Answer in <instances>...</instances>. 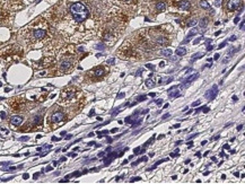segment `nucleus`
<instances>
[{"instance_id": "obj_17", "label": "nucleus", "mask_w": 245, "mask_h": 184, "mask_svg": "<svg viewBox=\"0 0 245 184\" xmlns=\"http://www.w3.org/2000/svg\"><path fill=\"white\" fill-rule=\"evenodd\" d=\"M163 54H164V56H170L171 54H172V50H170V49H166V50H164V51H163Z\"/></svg>"}, {"instance_id": "obj_58", "label": "nucleus", "mask_w": 245, "mask_h": 184, "mask_svg": "<svg viewBox=\"0 0 245 184\" xmlns=\"http://www.w3.org/2000/svg\"><path fill=\"white\" fill-rule=\"evenodd\" d=\"M220 33H221V32H220V31H219V32H217V33H216V34H215V35L218 36V35H219V34H220Z\"/></svg>"}, {"instance_id": "obj_46", "label": "nucleus", "mask_w": 245, "mask_h": 184, "mask_svg": "<svg viewBox=\"0 0 245 184\" xmlns=\"http://www.w3.org/2000/svg\"><path fill=\"white\" fill-rule=\"evenodd\" d=\"M201 145H202V146H205V145H207V140H203V141H202Z\"/></svg>"}, {"instance_id": "obj_10", "label": "nucleus", "mask_w": 245, "mask_h": 184, "mask_svg": "<svg viewBox=\"0 0 245 184\" xmlns=\"http://www.w3.org/2000/svg\"><path fill=\"white\" fill-rule=\"evenodd\" d=\"M166 7H167L166 1H159V2H157V4H156V10H157L158 12H164V10L166 9Z\"/></svg>"}, {"instance_id": "obj_59", "label": "nucleus", "mask_w": 245, "mask_h": 184, "mask_svg": "<svg viewBox=\"0 0 245 184\" xmlns=\"http://www.w3.org/2000/svg\"><path fill=\"white\" fill-rule=\"evenodd\" d=\"M233 101H237V96H233Z\"/></svg>"}, {"instance_id": "obj_40", "label": "nucleus", "mask_w": 245, "mask_h": 184, "mask_svg": "<svg viewBox=\"0 0 245 184\" xmlns=\"http://www.w3.org/2000/svg\"><path fill=\"white\" fill-rule=\"evenodd\" d=\"M96 49H104V45H97Z\"/></svg>"}, {"instance_id": "obj_43", "label": "nucleus", "mask_w": 245, "mask_h": 184, "mask_svg": "<svg viewBox=\"0 0 245 184\" xmlns=\"http://www.w3.org/2000/svg\"><path fill=\"white\" fill-rule=\"evenodd\" d=\"M71 138H72V136H71V135H69V136L66 137V139H67V140H68V139H71Z\"/></svg>"}, {"instance_id": "obj_6", "label": "nucleus", "mask_w": 245, "mask_h": 184, "mask_svg": "<svg viewBox=\"0 0 245 184\" xmlns=\"http://www.w3.org/2000/svg\"><path fill=\"white\" fill-rule=\"evenodd\" d=\"M217 93H218V89H217V86L215 85L210 90H208V92L205 93V97L207 98H209V100H213L215 97H216V95H217Z\"/></svg>"}, {"instance_id": "obj_39", "label": "nucleus", "mask_w": 245, "mask_h": 184, "mask_svg": "<svg viewBox=\"0 0 245 184\" xmlns=\"http://www.w3.org/2000/svg\"><path fill=\"white\" fill-rule=\"evenodd\" d=\"M156 103H157V104H158V105H159V104H162V103H163V101H162V100H159V101H156Z\"/></svg>"}, {"instance_id": "obj_55", "label": "nucleus", "mask_w": 245, "mask_h": 184, "mask_svg": "<svg viewBox=\"0 0 245 184\" xmlns=\"http://www.w3.org/2000/svg\"><path fill=\"white\" fill-rule=\"evenodd\" d=\"M15 169H16V167H10V168H9V171H15Z\"/></svg>"}, {"instance_id": "obj_30", "label": "nucleus", "mask_w": 245, "mask_h": 184, "mask_svg": "<svg viewBox=\"0 0 245 184\" xmlns=\"http://www.w3.org/2000/svg\"><path fill=\"white\" fill-rule=\"evenodd\" d=\"M225 45H226V42H224V43H221L220 45H219V46H218V48H219V49H221V48H224V46H225Z\"/></svg>"}, {"instance_id": "obj_34", "label": "nucleus", "mask_w": 245, "mask_h": 184, "mask_svg": "<svg viewBox=\"0 0 245 184\" xmlns=\"http://www.w3.org/2000/svg\"><path fill=\"white\" fill-rule=\"evenodd\" d=\"M173 128H174V129H178V128H180V124H174Z\"/></svg>"}, {"instance_id": "obj_41", "label": "nucleus", "mask_w": 245, "mask_h": 184, "mask_svg": "<svg viewBox=\"0 0 245 184\" xmlns=\"http://www.w3.org/2000/svg\"><path fill=\"white\" fill-rule=\"evenodd\" d=\"M181 144H182L181 140H178V141H176V142H175V145H176V146H178V145H181Z\"/></svg>"}, {"instance_id": "obj_56", "label": "nucleus", "mask_w": 245, "mask_h": 184, "mask_svg": "<svg viewBox=\"0 0 245 184\" xmlns=\"http://www.w3.org/2000/svg\"><path fill=\"white\" fill-rule=\"evenodd\" d=\"M190 162H191V160H190V159H186V160H185V164H189Z\"/></svg>"}, {"instance_id": "obj_52", "label": "nucleus", "mask_w": 245, "mask_h": 184, "mask_svg": "<svg viewBox=\"0 0 245 184\" xmlns=\"http://www.w3.org/2000/svg\"><path fill=\"white\" fill-rule=\"evenodd\" d=\"M52 140H53V141H57V140H59V139H58V138H55V137H53V138H52Z\"/></svg>"}, {"instance_id": "obj_54", "label": "nucleus", "mask_w": 245, "mask_h": 184, "mask_svg": "<svg viewBox=\"0 0 245 184\" xmlns=\"http://www.w3.org/2000/svg\"><path fill=\"white\" fill-rule=\"evenodd\" d=\"M224 148H225V149H228V148H229V146H228V145H225V146H224Z\"/></svg>"}, {"instance_id": "obj_25", "label": "nucleus", "mask_w": 245, "mask_h": 184, "mask_svg": "<svg viewBox=\"0 0 245 184\" xmlns=\"http://www.w3.org/2000/svg\"><path fill=\"white\" fill-rule=\"evenodd\" d=\"M19 140L20 141H26V140H28V137L26 136V137H22V138H19Z\"/></svg>"}, {"instance_id": "obj_32", "label": "nucleus", "mask_w": 245, "mask_h": 184, "mask_svg": "<svg viewBox=\"0 0 245 184\" xmlns=\"http://www.w3.org/2000/svg\"><path fill=\"white\" fill-rule=\"evenodd\" d=\"M45 171H47V172H50V171H52V167H51V166H47Z\"/></svg>"}, {"instance_id": "obj_16", "label": "nucleus", "mask_w": 245, "mask_h": 184, "mask_svg": "<svg viewBox=\"0 0 245 184\" xmlns=\"http://www.w3.org/2000/svg\"><path fill=\"white\" fill-rule=\"evenodd\" d=\"M186 25H188V26H190V27H191V26H195V25H197V20H195V19L189 20Z\"/></svg>"}, {"instance_id": "obj_4", "label": "nucleus", "mask_w": 245, "mask_h": 184, "mask_svg": "<svg viewBox=\"0 0 245 184\" xmlns=\"http://www.w3.org/2000/svg\"><path fill=\"white\" fill-rule=\"evenodd\" d=\"M47 36V31L44 28H37V29H34L33 33H32V37L34 40H43L44 37Z\"/></svg>"}, {"instance_id": "obj_8", "label": "nucleus", "mask_w": 245, "mask_h": 184, "mask_svg": "<svg viewBox=\"0 0 245 184\" xmlns=\"http://www.w3.org/2000/svg\"><path fill=\"white\" fill-rule=\"evenodd\" d=\"M176 6L180 9H182V10H188L191 7V4H190L189 0H181L178 4H176Z\"/></svg>"}, {"instance_id": "obj_49", "label": "nucleus", "mask_w": 245, "mask_h": 184, "mask_svg": "<svg viewBox=\"0 0 245 184\" xmlns=\"http://www.w3.org/2000/svg\"><path fill=\"white\" fill-rule=\"evenodd\" d=\"M37 176H39V174H37V173H36V174H34V180H36V179H37Z\"/></svg>"}, {"instance_id": "obj_11", "label": "nucleus", "mask_w": 245, "mask_h": 184, "mask_svg": "<svg viewBox=\"0 0 245 184\" xmlns=\"http://www.w3.org/2000/svg\"><path fill=\"white\" fill-rule=\"evenodd\" d=\"M185 53H186V49L185 48H178V49H176V54H178V56H184Z\"/></svg>"}, {"instance_id": "obj_26", "label": "nucleus", "mask_w": 245, "mask_h": 184, "mask_svg": "<svg viewBox=\"0 0 245 184\" xmlns=\"http://www.w3.org/2000/svg\"><path fill=\"white\" fill-rule=\"evenodd\" d=\"M199 104H200V101H197V102H194L193 104H192V106L194 107V106H198Z\"/></svg>"}, {"instance_id": "obj_48", "label": "nucleus", "mask_w": 245, "mask_h": 184, "mask_svg": "<svg viewBox=\"0 0 245 184\" xmlns=\"http://www.w3.org/2000/svg\"><path fill=\"white\" fill-rule=\"evenodd\" d=\"M60 160H61V162H66V157H61V159Z\"/></svg>"}, {"instance_id": "obj_23", "label": "nucleus", "mask_w": 245, "mask_h": 184, "mask_svg": "<svg viewBox=\"0 0 245 184\" xmlns=\"http://www.w3.org/2000/svg\"><path fill=\"white\" fill-rule=\"evenodd\" d=\"M146 67H147V68L151 69V70H154V69H155V66H153V64H146Z\"/></svg>"}, {"instance_id": "obj_47", "label": "nucleus", "mask_w": 245, "mask_h": 184, "mask_svg": "<svg viewBox=\"0 0 245 184\" xmlns=\"http://www.w3.org/2000/svg\"><path fill=\"white\" fill-rule=\"evenodd\" d=\"M218 139H219V135H218V136H216V137H215V138H213V140H218Z\"/></svg>"}, {"instance_id": "obj_42", "label": "nucleus", "mask_w": 245, "mask_h": 184, "mask_svg": "<svg viewBox=\"0 0 245 184\" xmlns=\"http://www.w3.org/2000/svg\"><path fill=\"white\" fill-rule=\"evenodd\" d=\"M188 145H189V148H191V147L193 146V142H191V141H190V142H189V144H188Z\"/></svg>"}, {"instance_id": "obj_24", "label": "nucleus", "mask_w": 245, "mask_h": 184, "mask_svg": "<svg viewBox=\"0 0 245 184\" xmlns=\"http://www.w3.org/2000/svg\"><path fill=\"white\" fill-rule=\"evenodd\" d=\"M124 96H126V94H124V93H120V94L118 95V98H123Z\"/></svg>"}, {"instance_id": "obj_15", "label": "nucleus", "mask_w": 245, "mask_h": 184, "mask_svg": "<svg viewBox=\"0 0 245 184\" xmlns=\"http://www.w3.org/2000/svg\"><path fill=\"white\" fill-rule=\"evenodd\" d=\"M34 123H35V124H41V123H42V116L36 115L35 119H34Z\"/></svg>"}, {"instance_id": "obj_22", "label": "nucleus", "mask_w": 245, "mask_h": 184, "mask_svg": "<svg viewBox=\"0 0 245 184\" xmlns=\"http://www.w3.org/2000/svg\"><path fill=\"white\" fill-rule=\"evenodd\" d=\"M146 100V96L145 95H142V96H138V98H137V101H145Z\"/></svg>"}, {"instance_id": "obj_12", "label": "nucleus", "mask_w": 245, "mask_h": 184, "mask_svg": "<svg viewBox=\"0 0 245 184\" xmlns=\"http://www.w3.org/2000/svg\"><path fill=\"white\" fill-rule=\"evenodd\" d=\"M200 6H201L202 8H205V9H209L210 8V6H209V4L205 1V0H201V2H200Z\"/></svg>"}, {"instance_id": "obj_50", "label": "nucleus", "mask_w": 245, "mask_h": 184, "mask_svg": "<svg viewBox=\"0 0 245 184\" xmlns=\"http://www.w3.org/2000/svg\"><path fill=\"white\" fill-rule=\"evenodd\" d=\"M103 155H105V152H99V155H98V156H99V157H102Z\"/></svg>"}, {"instance_id": "obj_3", "label": "nucleus", "mask_w": 245, "mask_h": 184, "mask_svg": "<svg viewBox=\"0 0 245 184\" xmlns=\"http://www.w3.org/2000/svg\"><path fill=\"white\" fill-rule=\"evenodd\" d=\"M241 5H242L241 0H228L227 6H226L227 12H228L229 14H233L234 12H236L237 9L241 7Z\"/></svg>"}, {"instance_id": "obj_14", "label": "nucleus", "mask_w": 245, "mask_h": 184, "mask_svg": "<svg viewBox=\"0 0 245 184\" xmlns=\"http://www.w3.org/2000/svg\"><path fill=\"white\" fill-rule=\"evenodd\" d=\"M146 86H147V87H150V88L154 87V86H155V83H154V81H153V80H151V79H147V80H146Z\"/></svg>"}, {"instance_id": "obj_53", "label": "nucleus", "mask_w": 245, "mask_h": 184, "mask_svg": "<svg viewBox=\"0 0 245 184\" xmlns=\"http://www.w3.org/2000/svg\"><path fill=\"white\" fill-rule=\"evenodd\" d=\"M238 19H240V18H238V17H236V18L234 19V22H235V23H237V22H238Z\"/></svg>"}, {"instance_id": "obj_21", "label": "nucleus", "mask_w": 245, "mask_h": 184, "mask_svg": "<svg viewBox=\"0 0 245 184\" xmlns=\"http://www.w3.org/2000/svg\"><path fill=\"white\" fill-rule=\"evenodd\" d=\"M141 180V177H133V179H131L130 180V183H132V182H137V181H140Z\"/></svg>"}, {"instance_id": "obj_51", "label": "nucleus", "mask_w": 245, "mask_h": 184, "mask_svg": "<svg viewBox=\"0 0 245 184\" xmlns=\"http://www.w3.org/2000/svg\"><path fill=\"white\" fill-rule=\"evenodd\" d=\"M95 144H96V142H94V141H91V142H89V144H88V145H89V146H93V145H95Z\"/></svg>"}, {"instance_id": "obj_9", "label": "nucleus", "mask_w": 245, "mask_h": 184, "mask_svg": "<svg viewBox=\"0 0 245 184\" xmlns=\"http://www.w3.org/2000/svg\"><path fill=\"white\" fill-rule=\"evenodd\" d=\"M23 122V116H19V115H15L12 116V119H10V123L12 124V125H19L20 123Z\"/></svg>"}, {"instance_id": "obj_5", "label": "nucleus", "mask_w": 245, "mask_h": 184, "mask_svg": "<svg viewBox=\"0 0 245 184\" xmlns=\"http://www.w3.org/2000/svg\"><path fill=\"white\" fill-rule=\"evenodd\" d=\"M63 118H64L63 113L55 112V113H53V114H52V116H51V122H53V123H58V122H60V121L63 120Z\"/></svg>"}, {"instance_id": "obj_13", "label": "nucleus", "mask_w": 245, "mask_h": 184, "mask_svg": "<svg viewBox=\"0 0 245 184\" xmlns=\"http://www.w3.org/2000/svg\"><path fill=\"white\" fill-rule=\"evenodd\" d=\"M198 77H199V73H195V75H192V76H191V77H189V78H188V79H186L185 81H186V83H191V81H192V80L197 79Z\"/></svg>"}, {"instance_id": "obj_28", "label": "nucleus", "mask_w": 245, "mask_h": 184, "mask_svg": "<svg viewBox=\"0 0 245 184\" xmlns=\"http://www.w3.org/2000/svg\"><path fill=\"white\" fill-rule=\"evenodd\" d=\"M200 41H201V37H199V39H197V40H195V41H194V42H193V44H198V43H199V42H200Z\"/></svg>"}, {"instance_id": "obj_20", "label": "nucleus", "mask_w": 245, "mask_h": 184, "mask_svg": "<svg viewBox=\"0 0 245 184\" xmlns=\"http://www.w3.org/2000/svg\"><path fill=\"white\" fill-rule=\"evenodd\" d=\"M116 1H120V2H122V4H130L132 0H116Z\"/></svg>"}, {"instance_id": "obj_29", "label": "nucleus", "mask_w": 245, "mask_h": 184, "mask_svg": "<svg viewBox=\"0 0 245 184\" xmlns=\"http://www.w3.org/2000/svg\"><path fill=\"white\" fill-rule=\"evenodd\" d=\"M107 63H114V59H109V60H107Z\"/></svg>"}, {"instance_id": "obj_38", "label": "nucleus", "mask_w": 245, "mask_h": 184, "mask_svg": "<svg viewBox=\"0 0 245 184\" xmlns=\"http://www.w3.org/2000/svg\"><path fill=\"white\" fill-rule=\"evenodd\" d=\"M147 159H148L147 157H142V158H141V159H140V160H141V162H146Z\"/></svg>"}, {"instance_id": "obj_31", "label": "nucleus", "mask_w": 245, "mask_h": 184, "mask_svg": "<svg viewBox=\"0 0 245 184\" xmlns=\"http://www.w3.org/2000/svg\"><path fill=\"white\" fill-rule=\"evenodd\" d=\"M28 176H29V175H28V174H24V175H23V179H24V180H27Z\"/></svg>"}, {"instance_id": "obj_37", "label": "nucleus", "mask_w": 245, "mask_h": 184, "mask_svg": "<svg viewBox=\"0 0 245 184\" xmlns=\"http://www.w3.org/2000/svg\"><path fill=\"white\" fill-rule=\"evenodd\" d=\"M213 49V46L212 45H209V46H208V48H207V50H208V51H210V50H212Z\"/></svg>"}, {"instance_id": "obj_44", "label": "nucleus", "mask_w": 245, "mask_h": 184, "mask_svg": "<svg viewBox=\"0 0 245 184\" xmlns=\"http://www.w3.org/2000/svg\"><path fill=\"white\" fill-rule=\"evenodd\" d=\"M168 116H170V114H168V113H167V114H165V115L163 116V119H166V118H168Z\"/></svg>"}, {"instance_id": "obj_45", "label": "nucleus", "mask_w": 245, "mask_h": 184, "mask_svg": "<svg viewBox=\"0 0 245 184\" xmlns=\"http://www.w3.org/2000/svg\"><path fill=\"white\" fill-rule=\"evenodd\" d=\"M118 131V129L115 128V129H113V130H111V132H112V133H114V132H116Z\"/></svg>"}, {"instance_id": "obj_27", "label": "nucleus", "mask_w": 245, "mask_h": 184, "mask_svg": "<svg viewBox=\"0 0 245 184\" xmlns=\"http://www.w3.org/2000/svg\"><path fill=\"white\" fill-rule=\"evenodd\" d=\"M0 116H1V119H5V118H6V113L1 112V113H0Z\"/></svg>"}, {"instance_id": "obj_35", "label": "nucleus", "mask_w": 245, "mask_h": 184, "mask_svg": "<svg viewBox=\"0 0 245 184\" xmlns=\"http://www.w3.org/2000/svg\"><path fill=\"white\" fill-rule=\"evenodd\" d=\"M242 129H243V125H237V130H238V131H240V130H242Z\"/></svg>"}, {"instance_id": "obj_7", "label": "nucleus", "mask_w": 245, "mask_h": 184, "mask_svg": "<svg viewBox=\"0 0 245 184\" xmlns=\"http://www.w3.org/2000/svg\"><path fill=\"white\" fill-rule=\"evenodd\" d=\"M71 66H72L71 60H63L60 64V70L61 71H68L71 68Z\"/></svg>"}, {"instance_id": "obj_36", "label": "nucleus", "mask_w": 245, "mask_h": 184, "mask_svg": "<svg viewBox=\"0 0 245 184\" xmlns=\"http://www.w3.org/2000/svg\"><path fill=\"white\" fill-rule=\"evenodd\" d=\"M141 72H142V70H141V69H139V70H138V72H137V73H136V75H137V76H139V75H141Z\"/></svg>"}, {"instance_id": "obj_33", "label": "nucleus", "mask_w": 245, "mask_h": 184, "mask_svg": "<svg viewBox=\"0 0 245 184\" xmlns=\"http://www.w3.org/2000/svg\"><path fill=\"white\" fill-rule=\"evenodd\" d=\"M213 59H215V60H218V59H219V54H215V58H213Z\"/></svg>"}, {"instance_id": "obj_2", "label": "nucleus", "mask_w": 245, "mask_h": 184, "mask_svg": "<svg viewBox=\"0 0 245 184\" xmlns=\"http://www.w3.org/2000/svg\"><path fill=\"white\" fill-rule=\"evenodd\" d=\"M109 72V69L104 66H97L96 68L91 69L88 72V77L91 78V80H99L102 79L103 77H105Z\"/></svg>"}, {"instance_id": "obj_19", "label": "nucleus", "mask_w": 245, "mask_h": 184, "mask_svg": "<svg viewBox=\"0 0 245 184\" xmlns=\"http://www.w3.org/2000/svg\"><path fill=\"white\" fill-rule=\"evenodd\" d=\"M180 94H178V92H175V93H170V97L172 98V97H176V96H178Z\"/></svg>"}, {"instance_id": "obj_1", "label": "nucleus", "mask_w": 245, "mask_h": 184, "mask_svg": "<svg viewBox=\"0 0 245 184\" xmlns=\"http://www.w3.org/2000/svg\"><path fill=\"white\" fill-rule=\"evenodd\" d=\"M70 12L76 23H83L89 16V10L83 2H75L71 5Z\"/></svg>"}, {"instance_id": "obj_57", "label": "nucleus", "mask_w": 245, "mask_h": 184, "mask_svg": "<svg viewBox=\"0 0 245 184\" xmlns=\"http://www.w3.org/2000/svg\"><path fill=\"white\" fill-rule=\"evenodd\" d=\"M126 163H128V160H126H126H124V162H123V163H122V165H126Z\"/></svg>"}, {"instance_id": "obj_18", "label": "nucleus", "mask_w": 245, "mask_h": 184, "mask_svg": "<svg viewBox=\"0 0 245 184\" xmlns=\"http://www.w3.org/2000/svg\"><path fill=\"white\" fill-rule=\"evenodd\" d=\"M203 54H205V53H198V54H195V56H192V60H197V59H200V58H202V56H203Z\"/></svg>"}]
</instances>
